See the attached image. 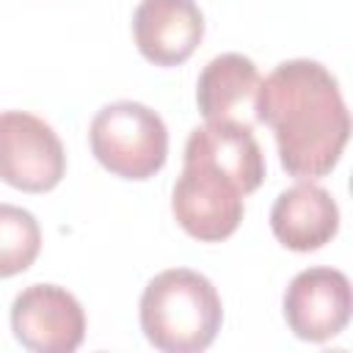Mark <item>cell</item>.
Wrapping results in <instances>:
<instances>
[{"instance_id": "cell-1", "label": "cell", "mask_w": 353, "mask_h": 353, "mask_svg": "<svg viewBox=\"0 0 353 353\" xmlns=\"http://www.w3.org/2000/svg\"><path fill=\"white\" fill-rule=\"evenodd\" d=\"M254 119L273 130L281 168L295 179L331 174L350 138L336 77L309 58L284 61L259 83Z\"/></svg>"}, {"instance_id": "cell-2", "label": "cell", "mask_w": 353, "mask_h": 353, "mask_svg": "<svg viewBox=\"0 0 353 353\" xmlns=\"http://www.w3.org/2000/svg\"><path fill=\"white\" fill-rule=\"evenodd\" d=\"M223 323V303L207 276L190 268L157 273L141 295V328L163 353L207 350Z\"/></svg>"}, {"instance_id": "cell-3", "label": "cell", "mask_w": 353, "mask_h": 353, "mask_svg": "<svg viewBox=\"0 0 353 353\" xmlns=\"http://www.w3.org/2000/svg\"><path fill=\"white\" fill-rule=\"evenodd\" d=\"M91 152L102 168L121 179H149L168 157V130L149 105L121 99L105 105L88 130Z\"/></svg>"}, {"instance_id": "cell-4", "label": "cell", "mask_w": 353, "mask_h": 353, "mask_svg": "<svg viewBox=\"0 0 353 353\" xmlns=\"http://www.w3.org/2000/svg\"><path fill=\"white\" fill-rule=\"evenodd\" d=\"M66 174L58 132L28 110L0 113V179L25 193H47Z\"/></svg>"}, {"instance_id": "cell-5", "label": "cell", "mask_w": 353, "mask_h": 353, "mask_svg": "<svg viewBox=\"0 0 353 353\" xmlns=\"http://www.w3.org/2000/svg\"><path fill=\"white\" fill-rule=\"evenodd\" d=\"M171 212L190 237L221 243L237 232L245 207L240 188L223 174L199 163H185L171 193Z\"/></svg>"}, {"instance_id": "cell-6", "label": "cell", "mask_w": 353, "mask_h": 353, "mask_svg": "<svg viewBox=\"0 0 353 353\" xmlns=\"http://www.w3.org/2000/svg\"><path fill=\"white\" fill-rule=\"evenodd\" d=\"M17 342L36 353H72L83 345L85 314L80 301L58 284H30L11 303Z\"/></svg>"}, {"instance_id": "cell-7", "label": "cell", "mask_w": 353, "mask_h": 353, "mask_svg": "<svg viewBox=\"0 0 353 353\" xmlns=\"http://www.w3.org/2000/svg\"><path fill=\"white\" fill-rule=\"evenodd\" d=\"M350 309V281L336 268H306L284 292V320L303 342H325L342 334Z\"/></svg>"}, {"instance_id": "cell-8", "label": "cell", "mask_w": 353, "mask_h": 353, "mask_svg": "<svg viewBox=\"0 0 353 353\" xmlns=\"http://www.w3.org/2000/svg\"><path fill=\"white\" fill-rule=\"evenodd\" d=\"M132 36L149 63L179 66L204 39V17L193 0H141L132 14Z\"/></svg>"}, {"instance_id": "cell-9", "label": "cell", "mask_w": 353, "mask_h": 353, "mask_svg": "<svg viewBox=\"0 0 353 353\" xmlns=\"http://www.w3.org/2000/svg\"><path fill=\"white\" fill-rule=\"evenodd\" d=\"M185 163H199L223 174L243 196L254 193L265 179V154L254 130L237 121H207L196 127L185 143Z\"/></svg>"}, {"instance_id": "cell-10", "label": "cell", "mask_w": 353, "mask_h": 353, "mask_svg": "<svg viewBox=\"0 0 353 353\" xmlns=\"http://www.w3.org/2000/svg\"><path fill=\"white\" fill-rule=\"evenodd\" d=\"M270 229L290 251H317L336 234L339 207L325 188L312 179H301L273 201Z\"/></svg>"}, {"instance_id": "cell-11", "label": "cell", "mask_w": 353, "mask_h": 353, "mask_svg": "<svg viewBox=\"0 0 353 353\" xmlns=\"http://www.w3.org/2000/svg\"><path fill=\"white\" fill-rule=\"evenodd\" d=\"M259 69L240 52L215 55L199 74L196 105L207 121L254 124V102L259 91Z\"/></svg>"}, {"instance_id": "cell-12", "label": "cell", "mask_w": 353, "mask_h": 353, "mask_svg": "<svg viewBox=\"0 0 353 353\" xmlns=\"http://www.w3.org/2000/svg\"><path fill=\"white\" fill-rule=\"evenodd\" d=\"M41 251L39 221L14 204H0V279L25 273Z\"/></svg>"}]
</instances>
